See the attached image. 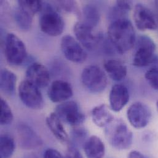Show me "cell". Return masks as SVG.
<instances>
[{
  "label": "cell",
  "instance_id": "1",
  "mask_svg": "<svg viewBox=\"0 0 158 158\" xmlns=\"http://www.w3.org/2000/svg\"><path fill=\"white\" fill-rule=\"evenodd\" d=\"M108 38L115 51L121 54L130 51L136 43L132 23L127 18L113 21L108 28Z\"/></svg>",
  "mask_w": 158,
  "mask_h": 158
},
{
  "label": "cell",
  "instance_id": "2",
  "mask_svg": "<svg viewBox=\"0 0 158 158\" xmlns=\"http://www.w3.org/2000/svg\"><path fill=\"white\" fill-rule=\"evenodd\" d=\"M105 134L108 142L116 150H127L132 145L133 134L121 119H114L109 124L105 127Z\"/></svg>",
  "mask_w": 158,
  "mask_h": 158
},
{
  "label": "cell",
  "instance_id": "3",
  "mask_svg": "<svg viewBox=\"0 0 158 158\" xmlns=\"http://www.w3.org/2000/svg\"><path fill=\"white\" fill-rule=\"evenodd\" d=\"M43 14L40 19L41 31L50 36H58L64 30L65 23L63 18L48 3L43 5Z\"/></svg>",
  "mask_w": 158,
  "mask_h": 158
},
{
  "label": "cell",
  "instance_id": "4",
  "mask_svg": "<svg viewBox=\"0 0 158 158\" xmlns=\"http://www.w3.org/2000/svg\"><path fill=\"white\" fill-rule=\"evenodd\" d=\"M81 81L84 87L92 94H100L107 87L108 79L103 70L97 65H89L84 69Z\"/></svg>",
  "mask_w": 158,
  "mask_h": 158
},
{
  "label": "cell",
  "instance_id": "5",
  "mask_svg": "<svg viewBox=\"0 0 158 158\" xmlns=\"http://www.w3.org/2000/svg\"><path fill=\"white\" fill-rule=\"evenodd\" d=\"M136 50L133 57L132 64L136 67H144L152 64L155 55L156 44L147 35H141L136 40Z\"/></svg>",
  "mask_w": 158,
  "mask_h": 158
},
{
  "label": "cell",
  "instance_id": "6",
  "mask_svg": "<svg viewBox=\"0 0 158 158\" xmlns=\"http://www.w3.org/2000/svg\"><path fill=\"white\" fill-rule=\"evenodd\" d=\"M4 52L7 62L15 66L23 64L27 57V49L23 42L15 34L8 33L6 37Z\"/></svg>",
  "mask_w": 158,
  "mask_h": 158
},
{
  "label": "cell",
  "instance_id": "7",
  "mask_svg": "<svg viewBox=\"0 0 158 158\" xmlns=\"http://www.w3.org/2000/svg\"><path fill=\"white\" fill-rule=\"evenodd\" d=\"M19 96L22 102L28 108L35 110L43 108L44 102L39 87L28 80H24L19 85Z\"/></svg>",
  "mask_w": 158,
  "mask_h": 158
},
{
  "label": "cell",
  "instance_id": "8",
  "mask_svg": "<svg viewBox=\"0 0 158 158\" xmlns=\"http://www.w3.org/2000/svg\"><path fill=\"white\" fill-rule=\"evenodd\" d=\"M54 112L62 122L73 127H78L85 119L79 105L73 100L66 101L57 105Z\"/></svg>",
  "mask_w": 158,
  "mask_h": 158
},
{
  "label": "cell",
  "instance_id": "9",
  "mask_svg": "<svg viewBox=\"0 0 158 158\" xmlns=\"http://www.w3.org/2000/svg\"><path fill=\"white\" fill-rule=\"evenodd\" d=\"M150 108L144 103L136 102L132 103L127 110V118L131 125L137 129L148 126L152 119Z\"/></svg>",
  "mask_w": 158,
  "mask_h": 158
},
{
  "label": "cell",
  "instance_id": "10",
  "mask_svg": "<svg viewBox=\"0 0 158 158\" xmlns=\"http://www.w3.org/2000/svg\"><path fill=\"white\" fill-rule=\"evenodd\" d=\"M61 49L67 60L81 64L85 61L87 54L79 42L70 35L64 36L61 40Z\"/></svg>",
  "mask_w": 158,
  "mask_h": 158
},
{
  "label": "cell",
  "instance_id": "11",
  "mask_svg": "<svg viewBox=\"0 0 158 158\" xmlns=\"http://www.w3.org/2000/svg\"><path fill=\"white\" fill-rule=\"evenodd\" d=\"M17 134L20 147L26 150H34L41 148L43 142L40 135L27 124H19Z\"/></svg>",
  "mask_w": 158,
  "mask_h": 158
},
{
  "label": "cell",
  "instance_id": "12",
  "mask_svg": "<svg viewBox=\"0 0 158 158\" xmlns=\"http://www.w3.org/2000/svg\"><path fill=\"white\" fill-rule=\"evenodd\" d=\"M133 17L137 28L140 30H155L158 28V23L154 14L142 3L135 5Z\"/></svg>",
  "mask_w": 158,
  "mask_h": 158
},
{
  "label": "cell",
  "instance_id": "13",
  "mask_svg": "<svg viewBox=\"0 0 158 158\" xmlns=\"http://www.w3.org/2000/svg\"><path fill=\"white\" fill-rule=\"evenodd\" d=\"M74 33L77 41L88 51L94 50L101 40V36L94 32V28L78 22L74 26Z\"/></svg>",
  "mask_w": 158,
  "mask_h": 158
},
{
  "label": "cell",
  "instance_id": "14",
  "mask_svg": "<svg viewBox=\"0 0 158 158\" xmlns=\"http://www.w3.org/2000/svg\"><path fill=\"white\" fill-rule=\"evenodd\" d=\"M27 80L39 88L47 87L50 82V73L48 69L43 64L35 62L31 64L26 71Z\"/></svg>",
  "mask_w": 158,
  "mask_h": 158
},
{
  "label": "cell",
  "instance_id": "15",
  "mask_svg": "<svg viewBox=\"0 0 158 158\" xmlns=\"http://www.w3.org/2000/svg\"><path fill=\"white\" fill-rule=\"evenodd\" d=\"M73 94L71 84L63 80L54 81L48 91L49 98L54 103L66 102L73 96Z\"/></svg>",
  "mask_w": 158,
  "mask_h": 158
},
{
  "label": "cell",
  "instance_id": "16",
  "mask_svg": "<svg viewBox=\"0 0 158 158\" xmlns=\"http://www.w3.org/2000/svg\"><path fill=\"white\" fill-rule=\"evenodd\" d=\"M130 95L127 87L123 84L114 85L109 95L110 108L115 112H119L127 104Z\"/></svg>",
  "mask_w": 158,
  "mask_h": 158
},
{
  "label": "cell",
  "instance_id": "17",
  "mask_svg": "<svg viewBox=\"0 0 158 158\" xmlns=\"http://www.w3.org/2000/svg\"><path fill=\"white\" fill-rule=\"evenodd\" d=\"M62 122L55 112L50 113L46 119V124L54 136L59 142L64 143H69L70 137Z\"/></svg>",
  "mask_w": 158,
  "mask_h": 158
},
{
  "label": "cell",
  "instance_id": "18",
  "mask_svg": "<svg viewBox=\"0 0 158 158\" xmlns=\"http://www.w3.org/2000/svg\"><path fill=\"white\" fill-rule=\"evenodd\" d=\"M87 158H103L105 155V146L103 141L96 135L87 139L82 147Z\"/></svg>",
  "mask_w": 158,
  "mask_h": 158
},
{
  "label": "cell",
  "instance_id": "19",
  "mask_svg": "<svg viewBox=\"0 0 158 158\" xmlns=\"http://www.w3.org/2000/svg\"><path fill=\"white\" fill-rule=\"evenodd\" d=\"M106 104L95 106L91 111V118L93 123L99 127H106L114 119V116Z\"/></svg>",
  "mask_w": 158,
  "mask_h": 158
},
{
  "label": "cell",
  "instance_id": "20",
  "mask_svg": "<svg viewBox=\"0 0 158 158\" xmlns=\"http://www.w3.org/2000/svg\"><path fill=\"white\" fill-rule=\"evenodd\" d=\"M103 67L109 77L115 81H122L126 78L127 73L126 66L118 60H108L105 62Z\"/></svg>",
  "mask_w": 158,
  "mask_h": 158
},
{
  "label": "cell",
  "instance_id": "21",
  "mask_svg": "<svg viewBox=\"0 0 158 158\" xmlns=\"http://www.w3.org/2000/svg\"><path fill=\"white\" fill-rule=\"evenodd\" d=\"M16 81V75L11 71L6 69L1 71L0 87L1 91L6 95L12 96L14 94Z\"/></svg>",
  "mask_w": 158,
  "mask_h": 158
},
{
  "label": "cell",
  "instance_id": "22",
  "mask_svg": "<svg viewBox=\"0 0 158 158\" xmlns=\"http://www.w3.org/2000/svg\"><path fill=\"white\" fill-rule=\"evenodd\" d=\"M132 7V2L131 1H117L110 11L109 17L112 22L126 18V16L131 10Z\"/></svg>",
  "mask_w": 158,
  "mask_h": 158
},
{
  "label": "cell",
  "instance_id": "23",
  "mask_svg": "<svg viewBox=\"0 0 158 158\" xmlns=\"http://www.w3.org/2000/svg\"><path fill=\"white\" fill-rule=\"evenodd\" d=\"M82 23L94 28L96 27L100 19V12L98 8L92 4L85 5L82 9Z\"/></svg>",
  "mask_w": 158,
  "mask_h": 158
},
{
  "label": "cell",
  "instance_id": "24",
  "mask_svg": "<svg viewBox=\"0 0 158 158\" xmlns=\"http://www.w3.org/2000/svg\"><path fill=\"white\" fill-rule=\"evenodd\" d=\"M15 150V143L14 138L8 134H4L0 137L1 158H10Z\"/></svg>",
  "mask_w": 158,
  "mask_h": 158
},
{
  "label": "cell",
  "instance_id": "25",
  "mask_svg": "<svg viewBox=\"0 0 158 158\" xmlns=\"http://www.w3.org/2000/svg\"><path fill=\"white\" fill-rule=\"evenodd\" d=\"M33 17L32 15L20 7H18L15 11L14 17L16 23L23 31H28L31 28Z\"/></svg>",
  "mask_w": 158,
  "mask_h": 158
},
{
  "label": "cell",
  "instance_id": "26",
  "mask_svg": "<svg viewBox=\"0 0 158 158\" xmlns=\"http://www.w3.org/2000/svg\"><path fill=\"white\" fill-rule=\"evenodd\" d=\"M88 131L84 127H75L71 131L69 144L78 148L83 147L85 141L88 139Z\"/></svg>",
  "mask_w": 158,
  "mask_h": 158
},
{
  "label": "cell",
  "instance_id": "27",
  "mask_svg": "<svg viewBox=\"0 0 158 158\" xmlns=\"http://www.w3.org/2000/svg\"><path fill=\"white\" fill-rule=\"evenodd\" d=\"M0 109L1 125L7 126L11 124L14 119V116L12 110L7 102L2 98L0 100Z\"/></svg>",
  "mask_w": 158,
  "mask_h": 158
},
{
  "label": "cell",
  "instance_id": "28",
  "mask_svg": "<svg viewBox=\"0 0 158 158\" xmlns=\"http://www.w3.org/2000/svg\"><path fill=\"white\" fill-rule=\"evenodd\" d=\"M19 7L24 9L31 15L34 16L39 12H41L43 2L41 1L22 0L18 1Z\"/></svg>",
  "mask_w": 158,
  "mask_h": 158
},
{
  "label": "cell",
  "instance_id": "29",
  "mask_svg": "<svg viewBox=\"0 0 158 158\" xmlns=\"http://www.w3.org/2000/svg\"><path fill=\"white\" fill-rule=\"evenodd\" d=\"M145 78L152 88L158 91V67L152 65L145 73Z\"/></svg>",
  "mask_w": 158,
  "mask_h": 158
},
{
  "label": "cell",
  "instance_id": "30",
  "mask_svg": "<svg viewBox=\"0 0 158 158\" xmlns=\"http://www.w3.org/2000/svg\"><path fill=\"white\" fill-rule=\"evenodd\" d=\"M66 158H84L79 152V148L69 144L66 153Z\"/></svg>",
  "mask_w": 158,
  "mask_h": 158
},
{
  "label": "cell",
  "instance_id": "31",
  "mask_svg": "<svg viewBox=\"0 0 158 158\" xmlns=\"http://www.w3.org/2000/svg\"><path fill=\"white\" fill-rule=\"evenodd\" d=\"M44 158H66L64 157L60 152L54 148L47 149L43 155Z\"/></svg>",
  "mask_w": 158,
  "mask_h": 158
},
{
  "label": "cell",
  "instance_id": "32",
  "mask_svg": "<svg viewBox=\"0 0 158 158\" xmlns=\"http://www.w3.org/2000/svg\"><path fill=\"white\" fill-rule=\"evenodd\" d=\"M58 3L59 5H60L59 6H60L63 9L65 10L66 11H72V10H73V9L75 8V2H74L73 1H59L58 2Z\"/></svg>",
  "mask_w": 158,
  "mask_h": 158
},
{
  "label": "cell",
  "instance_id": "33",
  "mask_svg": "<svg viewBox=\"0 0 158 158\" xmlns=\"http://www.w3.org/2000/svg\"><path fill=\"white\" fill-rule=\"evenodd\" d=\"M127 158H152L137 150L131 151L127 155Z\"/></svg>",
  "mask_w": 158,
  "mask_h": 158
},
{
  "label": "cell",
  "instance_id": "34",
  "mask_svg": "<svg viewBox=\"0 0 158 158\" xmlns=\"http://www.w3.org/2000/svg\"><path fill=\"white\" fill-rule=\"evenodd\" d=\"M156 108H157V110H158V101L157 102V103H156Z\"/></svg>",
  "mask_w": 158,
  "mask_h": 158
},
{
  "label": "cell",
  "instance_id": "35",
  "mask_svg": "<svg viewBox=\"0 0 158 158\" xmlns=\"http://www.w3.org/2000/svg\"></svg>",
  "mask_w": 158,
  "mask_h": 158
}]
</instances>
